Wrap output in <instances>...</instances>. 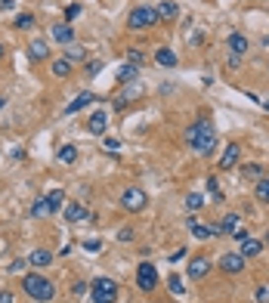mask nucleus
I'll use <instances>...</instances> for the list:
<instances>
[{"label":"nucleus","instance_id":"nucleus-1","mask_svg":"<svg viewBox=\"0 0 269 303\" xmlns=\"http://www.w3.org/2000/svg\"><path fill=\"white\" fill-rule=\"evenodd\" d=\"M186 143H189L192 152H198V155H210V152L217 149V130L210 121H198L192 124L189 130H186Z\"/></svg>","mask_w":269,"mask_h":303},{"label":"nucleus","instance_id":"nucleus-2","mask_svg":"<svg viewBox=\"0 0 269 303\" xmlns=\"http://www.w3.org/2000/svg\"><path fill=\"white\" fill-rule=\"evenodd\" d=\"M22 288H25V294L28 297H34V300H40V303H50L53 297H56V288H53V282L46 275H22Z\"/></svg>","mask_w":269,"mask_h":303},{"label":"nucleus","instance_id":"nucleus-3","mask_svg":"<svg viewBox=\"0 0 269 303\" xmlns=\"http://www.w3.org/2000/svg\"><path fill=\"white\" fill-rule=\"evenodd\" d=\"M158 25V9L155 6H136L130 16H127V28L130 31H146Z\"/></svg>","mask_w":269,"mask_h":303},{"label":"nucleus","instance_id":"nucleus-4","mask_svg":"<svg viewBox=\"0 0 269 303\" xmlns=\"http://www.w3.org/2000/svg\"><path fill=\"white\" fill-rule=\"evenodd\" d=\"M62 204H65V192L62 189H53L50 195H43L40 201L31 204V217H53Z\"/></svg>","mask_w":269,"mask_h":303},{"label":"nucleus","instance_id":"nucleus-5","mask_svg":"<svg viewBox=\"0 0 269 303\" xmlns=\"http://www.w3.org/2000/svg\"><path fill=\"white\" fill-rule=\"evenodd\" d=\"M90 297H93V303H115L118 300V285L112 282V278H96V282L90 285Z\"/></svg>","mask_w":269,"mask_h":303},{"label":"nucleus","instance_id":"nucleus-6","mask_svg":"<svg viewBox=\"0 0 269 303\" xmlns=\"http://www.w3.org/2000/svg\"><path fill=\"white\" fill-rule=\"evenodd\" d=\"M146 192L143 189H136V186H130V189H124V195H121V204H124V211H130V214H139L146 207Z\"/></svg>","mask_w":269,"mask_h":303},{"label":"nucleus","instance_id":"nucleus-7","mask_svg":"<svg viewBox=\"0 0 269 303\" xmlns=\"http://www.w3.org/2000/svg\"><path fill=\"white\" fill-rule=\"evenodd\" d=\"M136 285L143 288V291H155L158 272H155V266H152V263H139V269H136Z\"/></svg>","mask_w":269,"mask_h":303},{"label":"nucleus","instance_id":"nucleus-8","mask_svg":"<svg viewBox=\"0 0 269 303\" xmlns=\"http://www.w3.org/2000/svg\"><path fill=\"white\" fill-rule=\"evenodd\" d=\"M220 269L229 272V275H241L244 272V257L238 251H229V254H223V260H220Z\"/></svg>","mask_w":269,"mask_h":303},{"label":"nucleus","instance_id":"nucleus-9","mask_svg":"<svg viewBox=\"0 0 269 303\" xmlns=\"http://www.w3.org/2000/svg\"><path fill=\"white\" fill-rule=\"evenodd\" d=\"M139 96H143V87H139L136 80H133V84H127V87L121 90V96L115 99V109H118V112H124V106H127V102H133V99H139Z\"/></svg>","mask_w":269,"mask_h":303},{"label":"nucleus","instance_id":"nucleus-10","mask_svg":"<svg viewBox=\"0 0 269 303\" xmlns=\"http://www.w3.org/2000/svg\"><path fill=\"white\" fill-rule=\"evenodd\" d=\"M90 102H96V96H93L90 90L77 93V96H75V99H72V102H68V106H65V114H77V112H84V109L90 106Z\"/></svg>","mask_w":269,"mask_h":303},{"label":"nucleus","instance_id":"nucleus-11","mask_svg":"<svg viewBox=\"0 0 269 303\" xmlns=\"http://www.w3.org/2000/svg\"><path fill=\"white\" fill-rule=\"evenodd\" d=\"M238 155H241V149H238L235 143H232V146H226V149H223V155H220V164H217V167H220V170L235 167V164H238Z\"/></svg>","mask_w":269,"mask_h":303},{"label":"nucleus","instance_id":"nucleus-12","mask_svg":"<svg viewBox=\"0 0 269 303\" xmlns=\"http://www.w3.org/2000/svg\"><path fill=\"white\" fill-rule=\"evenodd\" d=\"M87 217H90V211L80 201H68L65 204V220L68 223H77V220H87Z\"/></svg>","mask_w":269,"mask_h":303},{"label":"nucleus","instance_id":"nucleus-13","mask_svg":"<svg viewBox=\"0 0 269 303\" xmlns=\"http://www.w3.org/2000/svg\"><path fill=\"white\" fill-rule=\"evenodd\" d=\"M226 46H229L232 56H244V53H248V38H244V34H229Z\"/></svg>","mask_w":269,"mask_h":303},{"label":"nucleus","instance_id":"nucleus-14","mask_svg":"<svg viewBox=\"0 0 269 303\" xmlns=\"http://www.w3.org/2000/svg\"><path fill=\"white\" fill-rule=\"evenodd\" d=\"M235 229H238V214H226L223 223L210 226V235H223V232H235Z\"/></svg>","mask_w":269,"mask_h":303},{"label":"nucleus","instance_id":"nucleus-15","mask_svg":"<svg viewBox=\"0 0 269 303\" xmlns=\"http://www.w3.org/2000/svg\"><path fill=\"white\" fill-rule=\"evenodd\" d=\"M155 9H158V19H164V22H173V19L180 16V6L173 3V0H161Z\"/></svg>","mask_w":269,"mask_h":303},{"label":"nucleus","instance_id":"nucleus-16","mask_svg":"<svg viewBox=\"0 0 269 303\" xmlns=\"http://www.w3.org/2000/svg\"><path fill=\"white\" fill-rule=\"evenodd\" d=\"M53 38L59 40V43H65V46H68V43L75 40V28L68 25V22H59V25H53Z\"/></svg>","mask_w":269,"mask_h":303},{"label":"nucleus","instance_id":"nucleus-17","mask_svg":"<svg viewBox=\"0 0 269 303\" xmlns=\"http://www.w3.org/2000/svg\"><path fill=\"white\" fill-rule=\"evenodd\" d=\"M210 272V260L207 257H195V260H189V275L192 278H204Z\"/></svg>","mask_w":269,"mask_h":303},{"label":"nucleus","instance_id":"nucleus-18","mask_svg":"<svg viewBox=\"0 0 269 303\" xmlns=\"http://www.w3.org/2000/svg\"><path fill=\"white\" fill-rule=\"evenodd\" d=\"M105 124H109V114H105L102 109H96V112L90 114V121H87V127H90L93 133H102V130H105Z\"/></svg>","mask_w":269,"mask_h":303},{"label":"nucleus","instance_id":"nucleus-19","mask_svg":"<svg viewBox=\"0 0 269 303\" xmlns=\"http://www.w3.org/2000/svg\"><path fill=\"white\" fill-rule=\"evenodd\" d=\"M189 232H192V238H198V241H207V238H214L210 235V226H204V223H198V220H189Z\"/></svg>","mask_w":269,"mask_h":303},{"label":"nucleus","instance_id":"nucleus-20","mask_svg":"<svg viewBox=\"0 0 269 303\" xmlns=\"http://www.w3.org/2000/svg\"><path fill=\"white\" fill-rule=\"evenodd\" d=\"M155 62H158L161 68H173V65H177V53L167 50V46H161V50L155 53Z\"/></svg>","mask_w":269,"mask_h":303},{"label":"nucleus","instance_id":"nucleus-21","mask_svg":"<svg viewBox=\"0 0 269 303\" xmlns=\"http://www.w3.org/2000/svg\"><path fill=\"white\" fill-rule=\"evenodd\" d=\"M65 59L72 62V65H77V62L87 59V50H84V46H77V43H68L65 46Z\"/></svg>","mask_w":269,"mask_h":303},{"label":"nucleus","instance_id":"nucleus-22","mask_svg":"<svg viewBox=\"0 0 269 303\" xmlns=\"http://www.w3.org/2000/svg\"><path fill=\"white\" fill-rule=\"evenodd\" d=\"M136 75H139V68H136V65H130V62H124V65L118 68V80H121V84H133Z\"/></svg>","mask_w":269,"mask_h":303},{"label":"nucleus","instance_id":"nucleus-23","mask_svg":"<svg viewBox=\"0 0 269 303\" xmlns=\"http://www.w3.org/2000/svg\"><path fill=\"white\" fill-rule=\"evenodd\" d=\"M260 251H263V244H260V241H254V238H244V244H241V251H238V254H241L244 260H248V257H257Z\"/></svg>","mask_w":269,"mask_h":303},{"label":"nucleus","instance_id":"nucleus-24","mask_svg":"<svg viewBox=\"0 0 269 303\" xmlns=\"http://www.w3.org/2000/svg\"><path fill=\"white\" fill-rule=\"evenodd\" d=\"M46 53H50L46 40H31V46H28V56H31V59H46Z\"/></svg>","mask_w":269,"mask_h":303},{"label":"nucleus","instance_id":"nucleus-25","mask_svg":"<svg viewBox=\"0 0 269 303\" xmlns=\"http://www.w3.org/2000/svg\"><path fill=\"white\" fill-rule=\"evenodd\" d=\"M31 266H50V260H53V254L50 251H43V248H38V251H31Z\"/></svg>","mask_w":269,"mask_h":303},{"label":"nucleus","instance_id":"nucleus-26","mask_svg":"<svg viewBox=\"0 0 269 303\" xmlns=\"http://www.w3.org/2000/svg\"><path fill=\"white\" fill-rule=\"evenodd\" d=\"M59 161H62V164H75V161H77V146H72V143L62 146L59 149Z\"/></svg>","mask_w":269,"mask_h":303},{"label":"nucleus","instance_id":"nucleus-27","mask_svg":"<svg viewBox=\"0 0 269 303\" xmlns=\"http://www.w3.org/2000/svg\"><path fill=\"white\" fill-rule=\"evenodd\" d=\"M72 68H75V65L68 62V59H56V62H53V75H56V77H68V75H72Z\"/></svg>","mask_w":269,"mask_h":303},{"label":"nucleus","instance_id":"nucleus-28","mask_svg":"<svg viewBox=\"0 0 269 303\" xmlns=\"http://www.w3.org/2000/svg\"><path fill=\"white\" fill-rule=\"evenodd\" d=\"M186 207H189V211H201V207H204V195L201 192L186 195Z\"/></svg>","mask_w":269,"mask_h":303},{"label":"nucleus","instance_id":"nucleus-29","mask_svg":"<svg viewBox=\"0 0 269 303\" xmlns=\"http://www.w3.org/2000/svg\"><path fill=\"white\" fill-rule=\"evenodd\" d=\"M257 201H266L269 204V177L257 183Z\"/></svg>","mask_w":269,"mask_h":303},{"label":"nucleus","instance_id":"nucleus-30","mask_svg":"<svg viewBox=\"0 0 269 303\" xmlns=\"http://www.w3.org/2000/svg\"><path fill=\"white\" fill-rule=\"evenodd\" d=\"M127 62H130V65H143L146 62V56H143V50H127Z\"/></svg>","mask_w":269,"mask_h":303},{"label":"nucleus","instance_id":"nucleus-31","mask_svg":"<svg viewBox=\"0 0 269 303\" xmlns=\"http://www.w3.org/2000/svg\"><path fill=\"white\" fill-rule=\"evenodd\" d=\"M167 288H170V291H173V294H183V278H180V275H177V272H173V275H170V278H167Z\"/></svg>","mask_w":269,"mask_h":303},{"label":"nucleus","instance_id":"nucleus-32","mask_svg":"<svg viewBox=\"0 0 269 303\" xmlns=\"http://www.w3.org/2000/svg\"><path fill=\"white\" fill-rule=\"evenodd\" d=\"M207 192L214 195V198H220V201H223V192H220V183H217V177H207Z\"/></svg>","mask_w":269,"mask_h":303},{"label":"nucleus","instance_id":"nucleus-33","mask_svg":"<svg viewBox=\"0 0 269 303\" xmlns=\"http://www.w3.org/2000/svg\"><path fill=\"white\" fill-rule=\"evenodd\" d=\"M34 25V16L31 13H22L19 19H16V28H31Z\"/></svg>","mask_w":269,"mask_h":303},{"label":"nucleus","instance_id":"nucleus-34","mask_svg":"<svg viewBox=\"0 0 269 303\" xmlns=\"http://www.w3.org/2000/svg\"><path fill=\"white\" fill-rule=\"evenodd\" d=\"M241 173H244V177H260V164H244Z\"/></svg>","mask_w":269,"mask_h":303},{"label":"nucleus","instance_id":"nucleus-35","mask_svg":"<svg viewBox=\"0 0 269 303\" xmlns=\"http://www.w3.org/2000/svg\"><path fill=\"white\" fill-rule=\"evenodd\" d=\"M77 16H80V6H77V3L65 6V19H68V22H72V19H77Z\"/></svg>","mask_w":269,"mask_h":303},{"label":"nucleus","instance_id":"nucleus-36","mask_svg":"<svg viewBox=\"0 0 269 303\" xmlns=\"http://www.w3.org/2000/svg\"><path fill=\"white\" fill-rule=\"evenodd\" d=\"M102 72V62H87V75L93 77V75H99Z\"/></svg>","mask_w":269,"mask_h":303},{"label":"nucleus","instance_id":"nucleus-37","mask_svg":"<svg viewBox=\"0 0 269 303\" xmlns=\"http://www.w3.org/2000/svg\"><path fill=\"white\" fill-rule=\"evenodd\" d=\"M84 248H87V251H102V244H99L96 238H87V241H84Z\"/></svg>","mask_w":269,"mask_h":303},{"label":"nucleus","instance_id":"nucleus-38","mask_svg":"<svg viewBox=\"0 0 269 303\" xmlns=\"http://www.w3.org/2000/svg\"><path fill=\"white\" fill-rule=\"evenodd\" d=\"M105 149H109V152H118V149H121V143H118V139H112V136H109V139H105Z\"/></svg>","mask_w":269,"mask_h":303},{"label":"nucleus","instance_id":"nucleus-39","mask_svg":"<svg viewBox=\"0 0 269 303\" xmlns=\"http://www.w3.org/2000/svg\"><path fill=\"white\" fill-rule=\"evenodd\" d=\"M118 238H121V241H130V238H133V229H121Z\"/></svg>","mask_w":269,"mask_h":303},{"label":"nucleus","instance_id":"nucleus-40","mask_svg":"<svg viewBox=\"0 0 269 303\" xmlns=\"http://www.w3.org/2000/svg\"><path fill=\"white\" fill-rule=\"evenodd\" d=\"M266 300H269V291L260 288V291H257V303H266Z\"/></svg>","mask_w":269,"mask_h":303},{"label":"nucleus","instance_id":"nucleus-41","mask_svg":"<svg viewBox=\"0 0 269 303\" xmlns=\"http://www.w3.org/2000/svg\"><path fill=\"white\" fill-rule=\"evenodd\" d=\"M0 303H13V291H0Z\"/></svg>","mask_w":269,"mask_h":303},{"label":"nucleus","instance_id":"nucleus-42","mask_svg":"<svg viewBox=\"0 0 269 303\" xmlns=\"http://www.w3.org/2000/svg\"><path fill=\"white\" fill-rule=\"evenodd\" d=\"M183 257H186V251H183V248H180V251H173V254H170V263H177V260H183Z\"/></svg>","mask_w":269,"mask_h":303},{"label":"nucleus","instance_id":"nucleus-43","mask_svg":"<svg viewBox=\"0 0 269 303\" xmlns=\"http://www.w3.org/2000/svg\"><path fill=\"white\" fill-rule=\"evenodd\" d=\"M16 3H19V0H0V6H3V9H16Z\"/></svg>","mask_w":269,"mask_h":303},{"label":"nucleus","instance_id":"nucleus-44","mask_svg":"<svg viewBox=\"0 0 269 303\" xmlns=\"http://www.w3.org/2000/svg\"><path fill=\"white\" fill-rule=\"evenodd\" d=\"M3 109H6V99H3V96H0V112H3Z\"/></svg>","mask_w":269,"mask_h":303},{"label":"nucleus","instance_id":"nucleus-45","mask_svg":"<svg viewBox=\"0 0 269 303\" xmlns=\"http://www.w3.org/2000/svg\"><path fill=\"white\" fill-rule=\"evenodd\" d=\"M263 109H266V112H269V99H266V102H263Z\"/></svg>","mask_w":269,"mask_h":303},{"label":"nucleus","instance_id":"nucleus-46","mask_svg":"<svg viewBox=\"0 0 269 303\" xmlns=\"http://www.w3.org/2000/svg\"><path fill=\"white\" fill-rule=\"evenodd\" d=\"M0 56H3V43H0Z\"/></svg>","mask_w":269,"mask_h":303},{"label":"nucleus","instance_id":"nucleus-47","mask_svg":"<svg viewBox=\"0 0 269 303\" xmlns=\"http://www.w3.org/2000/svg\"><path fill=\"white\" fill-rule=\"evenodd\" d=\"M266 244H269V232H266Z\"/></svg>","mask_w":269,"mask_h":303}]
</instances>
